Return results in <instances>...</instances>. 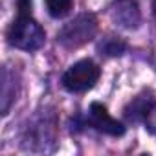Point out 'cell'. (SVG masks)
Here are the masks:
<instances>
[{
    "mask_svg": "<svg viewBox=\"0 0 156 156\" xmlns=\"http://www.w3.org/2000/svg\"><path fill=\"white\" fill-rule=\"evenodd\" d=\"M145 123H147V129L156 134V105H152V107L147 108V112H145Z\"/></svg>",
    "mask_w": 156,
    "mask_h": 156,
    "instance_id": "8",
    "label": "cell"
},
{
    "mask_svg": "<svg viewBox=\"0 0 156 156\" xmlns=\"http://www.w3.org/2000/svg\"><path fill=\"white\" fill-rule=\"evenodd\" d=\"M101 50H103L107 55H121V53L127 50V46H125L123 41L112 37V39H108V41H105V44L101 46Z\"/></svg>",
    "mask_w": 156,
    "mask_h": 156,
    "instance_id": "7",
    "label": "cell"
},
{
    "mask_svg": "<svg viewBox=\"0 0 156 156\" xmlns=\"http://www.w3.org/2000/svg\"><path fill=\"white\" fill-rule=\"evenodd\" d=\"M46 41L44 30L30 15H19L8 30V42L24 51H37Z\"/></svg>",
    "mask_w": 156,
    "mask_h": 156,
    "instance_id": "1",
    "label": "cell"
},
{
    "mask_svg": "<svg viewBox=\"0 0 156 156\" xmlns=\"http://www.w3.org/2000/svg\"><path fill=\"white\" fill-rule=\"evenodd\" d=\"M152 13H154V20H156V0H152Z\"/></svg>",
    "mask_w": 156,
    "mask_h": 156,
    "instance_id": "10",
    "label": "cell"
},
{
    "mask_svg": "<svg viewBox=\"0 0 156 156\" xmlns=\"http://www.w3.org/2000/svg\"><path fill=\"white\" fill-rule=\"evenodd\" d=\"M17 6H19V15H30L31 0H17Z\"/></svg>",
    "mask_w": 156,
    "mask_h": 156,
    "instance_id": "9",
    "label": "cell"
},
{
    "mask_svg": "<svg viewBox=\"0 0 156 156\" xmlns=\"http://www.w3.org/2000/svg\"><path fill=\"white\" fill-rule=\"evenodd\" d=\"M110 17L116 24H119L127 30L138 28V24L141 20L138 0H114L110 6Z\"/></svg>",
    "mask_w": 156,
    "mask_h": 156,
    "instance_id": "4",
    "label": "cell"
},
{
    "mask_svg": "<svg viewBox=\"0 0 156 156\" xmlns=\"http://www.w3.org/2000/svg\"><path fill=\"white\" fill-rule=\"evenodd\" d=\"M90 123L99 132H105L108 136H116L118 138V136H123L125 134V127L118 119H114L108 114L107 107H103L101 103H92L90 105Z\"/></svg>",
    "mask_w": 156,
    "mask_h": 156,
    "instance_id": "5",
    "label": "cell"
},
{
    "mask_svg": "<svg viewBox=\"0 0 156 156\" xmlns=\"http://www.w3.org/2000/svg\"><path fill=\"white\" fill-rule=\"evenodd\" d=\"M99 66L90 59H83L72 64L62 75V87L68 92H85L90 90L99 79Z\"/></svg>",
    "mask_w": 156,
    "mask_h": 156,
    "instance_id": "3",
    "label": "cell"
},
{
    "mask_svg": "<svg viewBox=\"0 0 156 156\" xmlns=\"http://www.w3.org/2000/svg\"><path fill=\"white\" fill-rule=\"evenodd\" d=\"M46 8L53 19H61L70 11L72 0H46Z\"/></svg>",
    "mask_w": 156,
    "mask_h": 156,
    "instance_id": "6",
    "label": "cell"
},
{
    "mask_svg": "<svg viewBox=\"0 0 156 156\" xmlns=\"http://www.w3.org/2000/svg\"><path fill=\"white\" fill-rule=\"evenodd\" d=\"M98 31V20L92 13H81L77 15L73 20H70L68 24L62 26V30L57 33V41L68 48V50H75L83 44H87L88 41L94 39Z\"/></svg>",
    "mask_w": 156,
    "mask_h": 156,
    "instance_id": "2",
    "label": "cell"
}]
</instances>
